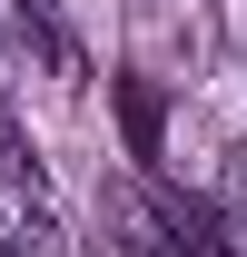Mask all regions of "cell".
Returning <instances> with one entry per match:
<instances>
[{
	"label": "cell",
	"instance_id": "1",
	"mask_svg": "<svg viewBox=\"0 0 247 257\" xmlns=\"http://www.w3.org/2000/svg\"><path fill=\"white\" fill-rule=\"evenodd\" d=\"M129 149H139V159H158V99L139 89V79H129Z\"/></svg>",
	"mask_w": 247,
	"mask_h": 257
}]
</instances>
